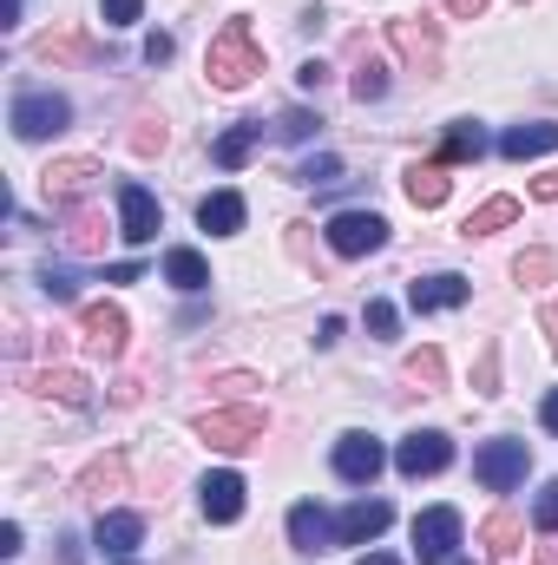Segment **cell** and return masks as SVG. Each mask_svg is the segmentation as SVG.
I'll return each instance as SVG.
<instances>
[{
    "label": "cell",
    "instance_id": "6da1fadb",
    "mask_svg": "<svg viewBox=\"0 0 558 565\" xmlns=\"http://www.w3.org/2000/svg\"><path fill=\"white\" fill-rule=\"evenodd\" d=\"M204 73H211L217 93H244V86L264 73V46H257L250 20H224V33H217L211 53H204Z\"/></svg>",
    "mask_w": 558,
    "mask_h": 565
},
{
    "label": "cell",
    "instance_id": "7a4b0ae2",
    "mask_svg": "<svg viewBox=\"0 0 558 565\" xmlns=\"http://www.w3.org/2000/svg\"><path fill=\"white\" fill-rule=\"evenodd\" d=\"M191 427H197L204 447H217V454H244V447L264 440V408H250V402H237V408H211V415H197Z\"/></svg>",
    "mask_w": 558,
    "mask_h": 565
},
{
    "label": "cell",
    "instance_id": "3957f363",
    "mask_svg": "<svg viewBox=\"0 0 558 565\" xmlns=\"http://www.w3.org/2000/svg\"><path fill=\"white\" fill-rule=\"evenodd\" d=\"M7 119H13V139H20V145H40V139H53V132H66V126H73V106H66L60 93H40V86H33V93H20V99H13V113H7Z\"/></svg>",
    "mask_w": 558,
    "mask_h": 565
},
{
    "label": "cell",
    "instance_id": "277c9868",
    "mask_svg": "<svg viewBox=\"0 0 558 565\" xmlns=\"http://www.w3.org/2000/svg\"><path fill=\"white\" fill-rule=\"evenodd\" d=\"M526 467H533V447L513 440V434H500V440H486V447L473 454V480L493 487V493H513V487L526 480Z\"/></svg>",
    "mask_w": 558,
    "mask_h": 565
},
{
    "label": "cell",
    "instance_id": "5b68a950",
    "mask_svg": "<svg viewBox=\"0 0 558 565\" xmlns=\"http://www.w3.org/2000/svg\"><path fill=\"white\" fill-rule=\"evenodd\" d=\"M388 40H395V53L415 66L420 79H440V20H427V13L388 20Z\"/></svg>",
    "mask_w": 558,
    "mask_h": 565
},
{
    "label": "cell",
    "instance_id": "8992f818",
    "mask_svg": "<svg viewBox=\"0 0 558 565\" xmlns=\"http://www.w3.org/2000/svg\"><path fill=\"white\" fill-rule=\"evenodd\" d=\"M388 244V217L382 211H342L329 217V250L335 257H375Z\"/></svg>",
    "mask_w": 558,
    "mask_h": 565
},
{
    "label": "cell",
    "instance_id": "52a82bcc",
    "mask_svg": "<svg viewBox=\"0 0 558 565\" xmlns=\"http://www.w3.org/2000/svg\"><path fill=\"white\" fill-rule=\"evenodd\" d=\"M99 178H106V171H99V158H53V164L40 171V191H46L60 211H73V204H79Z\"/></svg>",
    "mask_w": 558,
    "mask_h": 565
},
{
    "label": "cell",
    "instance_id": "ba28073f",
    "mask_svg": "<svg viewBox=\"0 0 558 565\" xmlns=\"http://www.w3.org/2000/svg\"><path fill=\"white\" fill-rule=\"evenodd\" d=\"M382 467H388V447H382L375 434H362V427H355V434H342V440H335V473H342L348 487H375V473H382Z\"/></svg>",
    "mask_w": 558,
    "mask_h": 565
},
{
    "label": "cell",
    "instance_id": "9c48e42d",
    "mask_svg": "<svg viewBox=\"0 0 558 565\" xmlns=\"http://www.w3.org/2000/svg\"><path fill=\"white\" fill-rule=\"evenodd\" d=\"M453 460V440L440 434V427H415L401 447H395V467H401V480H427V473H440Z\"/></svg>",
    "mask_w": 558,
    "mask_h": 565
},
{
    "label": "cell",
    "instance_id": "30bf717a",
    "mask_svg": "<svg viewBox=\"0 0 558 565\" xmlns=\"http://www.w3.org/2000/svg\"><path fill=\"white\" fill-rule=\"evenodd\" d=\"M126 329H132V322H126L119 302H86V309H79V335H86V349L106 355V362L126 355Z\"/></svg>",
    "mask_w": 558,
    "mask_h": 565
},
{
    "label": "cell",
    "instance_id": "8fae6325",
    "mask_svg": "<svg viewBox=\"0 0 558 565\" xmlns=\"http://www.w3.org/2000/svg\"><path fill=\"white\" fill-rule=\"evenodd\" d=\"M453 546H460V513H453V507H427V513L415 520L420 565H447L453 559Z\"/></svg>",
    "mask_w": 558,
    "mask_h": 565
},
{
    "label": "cell",
    "instance_id": "7c38bea8",
    "mask_svg": "<svg viewBox=\"0 0 558 565\" xmlns=\"http://www.w3.org/2000/svg\"><path fill=\"white\" fill-rule=\"evenodd\" d=\"M388 520H395V507H388V500H355V507H342V513H335V546H368V540H382V533H388Z\"/></svg>",
    "mask_w": 558,
    "mask_h": 565
},
{
    "label": "cell",
    "instance_id": "4fadbf2b",
    "mask_svg": "<svg viewBox=\"0 0 558 565\" xmlns=\"http://www.w3.org/2000/svg\"><path fill=\"white\" fill-rule=\"evenodd\" d=\"M158 224H164L158 198H151L144 184H119V237H126V244H151Z\"/></svg>",
    "mask_w": 558,
    "mask_h": 565
},
{
    "label": "cell",
    "instance_id": "5bb4252c",
    "mask_svg": "<svg viewBox=\"0 0 558 565\" xmlns=\"http://www.w3.org/2000/svg\"><path fill=\"white\" fill-rule=\"evenodd\" d=\"M466 296H473V282L460 277V270H433V277L408 282V302H415L420 316H433V309H460Z\"/></svg>",
    "mask_w": 558,
    "mask_h": 565
},
{
    "label": "cell",
    "instance_id": "9a60e30c",
    "mask_svg": "<svg viewBox=\"0 0 558 565\" xmlns=\"http://www.w3.org/2000/svg\"><path fill=\"white\" fill-rule=\"evenodd\" d=\"M197 493H204V520H211V526H237V520H244V493H250L244 473H211Z\"/></svg>",
    "mask_w": 558,
    "mask_h": 565
},
{
    "label": "cell",
    "instance_id": "2e32d148",
    "mask_svg": "<svg viewBox=\"0 0 558 565\" xmlns=\"http://www.w3.org/2000/svg\"><path fill=\"white\" fill-rule=\"evenodd\" d=\"M289 546H296V553H329V546H335V520H329L315 500L289 507Z\"/></svg>",
    "mask_w": 558,
    "mask_h": 565
},
{
    "label": "cell",
    "instance_id": "e0dca14e",
    "mask_svg": "<svg viewBox=\"0 0 558 565\" xmlns=\"http://www.w3.org/2000/svg\"><path fill=\"white\" fill-rule=\"evenodd\" d=\"M144 540V520L139 513H99V526H93V546L106 553V559H132Z\"/></svg>",
    "mask_w": 558,
    "mask_h": 565
},
{
    "label": "cell",
    "instance_id": "ac0fdd59",
    "mask_svg": "<svg viewBox=\"0 0 558 565\" xmlns=\"http://www.w3.org/2000/svg\"><path fill=\"white\" fill-rule=\"evenodd\" d=\"M126 493V454H99L79 480H73V500H112Z\"/></svg>",
    "mask_w": 558,
    "mask_h": 565
},
{
    "label": "cell",
    "instance_id": "d6986e66",
    "mask_svg": "<svg viewBox=\"0 0 558 565\" xmlns=\"http://www.w3.org/2000/svg\"><path fill=\"white\" fill-rule=\"evenodd\" d=\"M546 151H558V126H552V119L513 126V132L500 139V158H513V164H526V158H546Z\"/></svg>",
    "mask_w": 558,
    "mask_h": 565
},
{
    "label": "cell",
    "instance_id": "ffe728a7",
    "mask_svg": "<svg viewBox=\"0 0 558 565\" xmlns=\"http://www.w3.org/2000/svg\"><path fill=\"white\" fill-rule=\"evenodd\" d=\"M486 158V126L480 119H453L440 132V164H480Z\"/></svg>",
    "mask_w": 558,
    "mask_h": 565
},
{
    "label": "cell",
    "instance_id": "44dd1931",
    "mask_svg": "<svg viewBox=\"0 0 558 565\" xmlns=\"http://www.w3.org/2000/svg\"><path fill=\"white\" fill-rule=\"evenodd\" d=\"M447 191H453V178H447V164H440V158L408 164V204H415V211H440V204H447Z\"/></svg>",
    "mask_w": 558,
    "mask_h": 565
},
{
    "label": "cell",
    "instance_id": "7402d4cb",
    "mask_svg": "<svg viewBox=\"0 0 558 565\" xmlns=\"http://www.w3.org/2000/svg\"><path fill=\"white\" fill-rule=\"evenodd\" d=\"M66 250H73V257H99V250H106V217H99L93 204H73V211H66Z\"/></svg>",
    "mask_w": 558,
    "mask_h": 565
},
{
    "label": "cell",
    "instance_id": "603a6c76",
    "mask_svg": "<svg viewBox=\"0 0 558 565\" xmlns=\"http://www.w3.org/2000/svg\"><path fill=\"white\" fill-rule=\"evenodd\" d=\"M164 282H171V289H184V296L211 289V264H204V250H191V244L164 250Z\"/></svg>",
    "mask_w": 558,
    "mask_h": 565
},
{
    "label": "cell",
    "instance_id": "cb8c5ba5",
    "mask_svg": "<svg viewBox=\"0 0 558 565\" xmlns=\"http://www.w3.org/2000/svg\"><path fill=\"white\" fill-rule=\"evenodd\" d=\"M197 224H204L211 237H237V231H244V198H237V191H211V198L197 204Z\"/></svg>",
    "mask_w": 558,
    "mask_h": 565
},
{
    "label": "cell",
    "instance_id": "d4e9b609",
    "mask_svg": "<svg viewBox=\"0 0 558 565\" xmlns=\"http://www.w3.org/2000/svg\"><path fill=\"white\" fill-rule=\"evenodd\" d=\"M33 395L66 402V408H93V382H86V375H73V369H46V375H33Z\"/></svg>",
    "mask_w": 558,
    "mask_h": 565
},
{
    "label": "cell",
    "instance_id": "484cf974",
    "mask_svg": "<svg viewBox=\"0 0 558 565\" xmlns=\"http://www.w3.org/2000/svg\"><path fill=\"white\" fill-rule=\"evenodd\" d=\"M519 540H526L519 513H486V520H480V546H486L493 559H513V553H519Z\"/></svg>",
    "mask_w": 558,
    "mask_h": 565
},
{
    "label": "cell",
    "instance_id": "4316f807",
    "mask_svg": "<svg viewBox=\"0 0 558 565\" xmlns=\"http://www.w3.org/2000/svg\"><path fill=\"white\" fill-rule=\"evenodd\" d=\"M257 145H264V119H244V126H230L224 139L211 145V158H217L224 171H237V164H244V158H250Z\"/></svg>",
    "mask_w": 558,
    "mask_h": 565
},
{
    "label": "cell",
    "instance_id": "83f0119b",
    "mask_svg": "<svg viewBox=\"0 0 558 565\" xmlns=\"http://www.w3.org/2000/svg\"><path fill=\"white\" fill-rule=\"evenodd\" d=\"M519 217V198H486L480 211H466V224H460V237H493V231H506Z\"/></svg>",
    "mask_w": 558,
    "mask_h": 565
},
{
    "label": "cell",
    "instance_id": "f1b7e54d",
    "mask_svg": "<svg viewBox=\"0 0 558 565\" xmlns=\"http://www.w3.org/2000/svg\"><path fill=\"white\" fill-rule=\"evenodd\" d=\"M513 282H526V289H546V282H558V250H546V244L519 250V257H513Z\"/></svg>",
    "mask_w": 558,
    "mask_h": 565
},
{
    "label": "cell",
    "instance_id": "f546056e",
    "mask_svg": "<svg viewBox=\"0 0 558 565\" xmlns=\"http://www.w3.org/2000/svg\"><path fill=\"white\" fill-rule=\"evenodd\" d=\"M401 375L415 382L420 395H433V388H447V355H440V349L427 342V349H415V355L401 362Z\"/></svg>",
    "mask_w": 558,
    "mask_h": 565
},
{
    "label": "cell",
    "instance_id": "4dcf8cb0",
    "mask_svg": "<svg viewBox=\"0 0 558 565\" xmlns=\"http://www.w3.org/2000/svg\"><path fill=\"white\" fill-rule=\"evenodd\" d=\"M348 93H355L362 106L388 99V66H382V60H362V66H355V79H348Z\"/></svg>",
    "mask_w": 558,
    "mask_h": 565
},
{
    "label": "cell",
    "instance_id": "1f68e13d",
    "mask_svg": "<svg viewBox=\"0 0 558 565\" xmlns=\"http://www.w3.org/2000/svg\"><path fill=\"white\" fill-rule=\"evenodd\" d=\"M315 132H322V119H315L309 106H289V113L277 119V139H289V145H309Z\"/></svg>",
    "mask_w": 558,
    "mask_h": 565
},
{
    "label": "cell",
    "instance_id": "d6a6232c",
    "mask_svg": "<svg viewBox=\"0 0 558 565\" xmlns=\"http://www.w3.org/2000/svg\"><path fill=\"white\" fill-rule=\"evenodd\" d=\"M33 53H40V60H93V46H86V40H79V33H60V40H53V33H46V40H40V46H33Z\"/></svg>",
    "mask_w": 558,
    "mask_h": 565
},
{
    "label": "cell",
    "instance_id": "836d02e7",
    "mask_svg": "<svg viewBox=\"0 0 558 565\" xmlns=\"http://www.w3.org/2000/svg\"><path fill=\"white\" fill-rule=\"evenodd\" d=\"M296 178H302V184H335V178H342V158H335V151H315V158L296 164Z\"/></svg>",
    "mask_w": 558,
    "mask_h": 565
},
{
    "label": "cell",
    "instance_id": "e575fe53",
    "mask_svg": "<svg viewBox=\"0 0 558 565\" xmlns=\"http://www.w3.org/2000/svg\"><path fill=\"white\" fill-rule=\"evenodd\" d=\"M362 322H368V335H382V342H388V335H395V329H401V309H395V302H382V296H375V302H368V309H362Z\"/></svg>",
    "mask_w": 558,
    "mask_h": 565
},
{
    "label": "cell",
    "instance_id": "d590c367",
    "mask_svg": "<svg viewBox=\"0 0 558 565\" xmlns=\"http://www.w3.org/2000/svg\"><path fill=\"white\" fill-rule=\"evenodd\" d=\"M473 388H480V395H500V342L480 349V375H473Z\"/></svg>",
    "mask_w": 558,
    "mask_h": 565
},
{
    "label": "cell",
    "instance_id": "8d00e7d4",
    "mask_svg": "<svg viewBox=\"0 0 558 565\" xmlns=\"http://www.w3.org/2000/svg\"><path fill=\"white\" fill-rule=\"evenodd\" d=\"M533 526H539V533H558V480H546V487H539V507H533Z\"/></svg>",
    "mask_w": 558,
    "mask_h": 565
},
{
    "label": "cell",
    "instance_id": "74e56055",
    "mask_svg": "<svg viewBox=\"0 0 558 565\" xmlns=\"http://www.w3.org/2000/svg\"><path fill=\"white\" fill-rule=\"evenodd\" d=\"M132 151H139V158H158V151H164V126H158V119H139V126H132Z\"/></svg>",
    "mask_w": 558,
    "mask_h": 565
},
{
    "label": "cell",
    "instance_id": "f35d334b",
    "mask_svg": "<svg viewBox=\"0 0 558 565\" xmlns=\"http://www.w3.org/2000/svg\"><path fill=\"white\" fill-rule=\"evenodd\" d=\"M40 289H46L53 302H73V296H79V282H73V270H53V264L40 270Z\"/></svg>",
    "mask_w": 558,
    "mask_h": 565
},
{
    "label": "cell",
    "instance_id": "ab89813d",
    "mask_svg": "<svg viewBox=\"0 0 558 565\" xmlns=\"http://www.w3.org/2000/svg\"><path fill=\"white\" fill-rule=\"evenodd\" d=\"M99 13H106V26H132L144 13V0H99Z\"/></svg>",
    "mask_w": 558,
    "mask_h": 565
},
{
    "label": "cell",
    "instance_id": "60d3db41",
    "mask_svg": "<svg viewBox=\"0 0 558 565\" xmlns=\"http://www.w3.org/2000/svg\"><path fill=\"white\" fill-rule=\"evenodd\" d=\"M171 53H178V40H171V33H151V40H144V60H151V66H164Z\"/></svg>",
    "mask_w": 558,
    "mask_h": 565
},
{
    "label": "cell",
    "instance_id": "b9f144b4",
    "mask_svg": "<svg viewBox=\"0 0 558 565\" xmlns=\"http://www.w3.org/2000/svg\"><path fill=\"white\" fill-rule=\"evenodd\" d=\"M342 342V316H322V329H315V349H335Z\"/></svg>",
    "mask_w": 558,
    "mask_h": 565
},
{
    "label": "cell",
    "instance_id": "7bdbcfd3",
    "mask_svg": "<svg viewBox=\"0 0 558 565\" xmlns=\"http://www.w3.org/2000/svg\"><path fill=\"white\" fill-rule=\"evenodd\" d=\"M486 7H493V0H447V13H453V20H480Z\"/></svg>",
    "mask_w": 558,
    "mask_h": 565
},
{
    "label": "cell",
    "instance_id": "ee69618b",
    "mask_svg": "<svg viewBox=\"0 0 558 565\" xmlns=\"http://www.w3.org/2000/svg\"><path fill=\"white\" fill-rule=\"evenodd\" d=\"M296 79H302V86H309V93H315V86H322V79H329V66H322V60H302V73H296Z\"/></svg>",
    "mask_w": 558,
    "mask_h": 565
},
{
    "label": "cell",
    "instance_id": "f6af8a7d",
    "mask_svg": "<svg viewBox=\"0 0 558 565\" xmlns=\"http://www.w3.org/2000/svg\"><path fill=\"white\" fill-rule=\"evenodd\" d=\"M533 198H546V204H558V171H546V178H533Z\"/></svg>",
    "mask_w": 558,
    "mask_h": 565
},
{
    "label": "cell",
    "instance_id": "bcb514c9",
    "mask_svg": "<svg viewBox=\"0 0 558 565\" xmlns=\"http://www.w3.org/2000/svg\"><path fill=\"white\" fill-rule=\"evenodd\" d=\"M139 277H144L139 264H112V270H106V282H139Z\"/></svg>",
    "mask_w": 558,
    "mask_h": 565
},
{
    "label": "cell",
    "instance_id": "7dc6e473",
    "mask_svg": "<svg viewBox=\"0 0 558 565\" xmlns=\"http://www.w3.org/2000/svg\"><path fill=\"white\" fill-rule=\"evenodd\" d=\"M539 329L552 335V362H558V309H539Z\"/></svg>",
    "mask_w": 558,
    "mask_h": 565
},
{
    "label": "cell",
    "instance_id": "c3c4849f",
    "mask_svg": "<svg viewBox=\"0 0 558 565\" xmlns=\"http://www.w3.org/2000/svg\"><path fill=\"white\" fill-rule=\"evenodd\" d=\"M539 422H546V434H558V388L546 395V408H539Z\"/></svg>",
    "mask_w": 558,
    "mask_h": 565
},
{
    "label": "cell",
    "instance_id": "681fc988",
    "mask_svg": "<svg viewBox=\"0 0 558 565\" xmlns=\"http://www.w3.org/2000/svg\"><path fill=\"white\" fill-rule=\"evenodd\" d=\"M355 565H401V559H395V553H362Z\"/></svg>",
    "mask_w": 558,
    "mask_h": 565
},
{
    "label": "cell",
    "instance_id": "f907efd6",
    "mask_svg": "<svg viewBox=\"0 0 558 565\" xmlns=\"http://www.w3.org/2000/svg\"><path fill=\"white\" fill-rule=\"evenodd\" d=\"M453 565H473V559H453Z\"/></svg>",
    "mask_w": 558,
    "mask_h": 565
},
{
    "label": "cell",
    "instance_id": "816d5d0a",
    "mask_svg": "<svg viewBox=\"0 0 558 565\" xmlns=\"http://www.w3.org/2000/svg\"><path fill=\"white\" fill-rule=\"evenodd\" d=\"M119 565H132V559H119Z\"/></svg>",
    "mask_w": 558,
    "mask_h": 565
},
{
    "label": "cell",
    "instance_id": "f5cc1de1",
    "mask_svg": "<svg viewBox=\"0 0 558 565\" xmlns=\"http://www.w3.org/2000/svg\"><path fill=\"white\" fill-rule=\"evenodd\" d=\"M519 7H526V0H519Z\"/></svg>",
    "mask_w": 558,
    "mask_h": 565
}]
</instances>
